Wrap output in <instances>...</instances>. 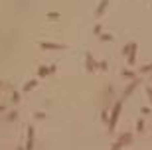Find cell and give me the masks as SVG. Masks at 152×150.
I'll return each mask as SVG.
<instances>
[{
  "label": "cell",
  "mask_w": 152,
  "mask_h": 150,
  "mask_svg": "<svg viewBox=\"0 0 152 150\" xmlns=\"http://www.w3.org/2000/svg\"><path fill=\"white\" fill-rule=\"evenodd\" d=\"M42 47H47V50H63L65 46H60V44L57 46L55 44H42Z\"/></svg>",
  "instance_id": "obj_1"
},
{
  "label": "cell",
  "mask_w": 152,
  "mask_h": 150,
  "mask_svg": "<svg viewBox=\"0 0 152 150\" xmlns=\"http://www.w3.org/2000/svg\"><path fill=\"white\" fill-rule=\"evenodd\" d=\"M105 8H107V0H103V2H101V6H99V10H97V14H101Z\"/></svg>",
  "instance_id": "obj_2"
},
{
  "label": "cell",
  "mask_w": 152,
  "mask_h": 150,
  "mask_svg": "<svg viewBox=\"0 0 152 150\" xmlns=\"http://www.w3.org/2000/svg\"><path fill=\"white\" fill-rule=\"evenodd\" d=\"M47 16H49V20H57V18H60V14H55V12H49Z\"/></svg>",
  "instance_id": "obj_3"
}]
</instances>
